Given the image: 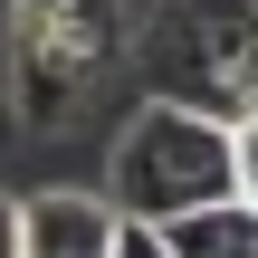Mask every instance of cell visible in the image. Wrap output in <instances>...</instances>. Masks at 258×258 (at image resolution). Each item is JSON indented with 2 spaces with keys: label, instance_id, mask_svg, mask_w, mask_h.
Returning <instances> with one entry per match:
<instances>
[{
  "label": "cell",
  "instance_id": "cell-1",
  "mask_svg": "<svg viewBox=\"0 0 258 258\" xmlns=\"http://www.w3.org/2000/svg\"><path fill=\"white\" fill-rule=\"evenodd\" d=\"M105 201H115L124 220H153V230L230 201V115H211V105H191V96H153V105L115 134Z\"/></svg>",
  "mask_w": 258,
  "mask_h": 258
},
{
  "label": "cell",
  "instance_id": "cell-2",
  "mask_svg": "<svg viewBox=\"0 0 258 258\" xmlns=\"http://www.w3.org/2000/svg\"><path fill=\"white\" fill-rule=\"evenodd\" d=\"M10 38H29L38 86H77V77L105 67L115 19H105V0H19V29H10Z\"/></svg>",
  "mask_w": 258,
  "mask_h": 258
},
{
  "label": "cell",
  "instance_id": "cell-3",
  "mask_svg": "<svg viewBox=\"0 0 258 258\" xmlns=\"http://www.w3.org/2000/svg\"><path fill=\"white\" fill-rule=\"evenodd\" d=\"M124 211L105 191H29L19 201V258H115Z\"/></svg>",
  "mask_w": 258,
  "mask_h": 258
},
{
  "label": "cell",
  "instance_id": "cell-4",
  "mask_svg": "<svg viewBox=\"0 0 258 258\" xmlns=\"http://www.w3.org/2000/svg\"><path fill=\"white\" fill-rule=\"evenodd\" d=\"M163 239H172V258H258V211L230 191V201H211V211L172 220Z\"/></svg>",
  "mask_w": 258,
  "mask_h": 258
},
{
  "label": "cell",
  "instance_id": "cell-5",
  "mask_svg": "<svg viewBox=\"0 0 258 258\" xmlns=\"http://www.w3.org/2000/svg\"><path fill=\"white\" fill-rule=\"evenodd\" d=\"M230 191L258 211V105H239V115H230Z\"/></svg>",
  "mask_w": 258,
  "mask_h": 258
},
{
  "label": "cell",
  "instance_id": "cell-6",
  "mask_svg": "<svg viewBox=\"0 0 258 258\" xmlns=\"http://www.w3.org/2000/svg\"><path fill=\"white\" fill-rule=\"evenodd\" d=\"M115 258H172V239H163L153 220H124V230H115Z\"/></svg>",
  "mask_w": 258,
  "mask_h": 258
},
{
  "label": "cell",
  "instance_id": "cell-7",
  "mask_svg": "<svg viewBox=\"0 0 258 258\" xmlns=\"http://www.w3.org/2000/svg\"><path fill=\"white\" fill-rule=\"evenodd\" d=\"M0 258H19V201L0 191Z\"/></svg>",
  "mask_w": 258,
  "mask_h": 258
}]
</instances>
